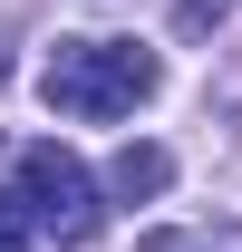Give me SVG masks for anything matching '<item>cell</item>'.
Here are the masks:
<instances>
[{"mask_svg": "<svg viewBox=\"0 0 242 252\" xmlns=\"http://www.w3.org/2000/svg\"><path fill=\"white\" fill-rule=\"evenodd\" d=\"M30 223H39L30 204H10V194H0V252H30Z\"/></svg>", "mask_w": 242, "mask_h": 252, "instance_id": "5b68a950", "label": "cell"}, {"mask_svg": "<svg viewBox=\"0 0 242 252\" xmlns=\"http://www.w3.org/2000/svg\"><path fill=\"white\" fill-rule=\"evenodd\" d=\"M223 10H233V0H184V30H213Z\"/></svg>", "mask_w": 242, "mask_h": 252, "instance_id": "8992f818", "label": "cell"}, {"mask_svg": "<svg viewBox=\"0 0 242 252\" xmlns=\"http://www.w3.org/2000/svg\"><path fill=\"white\" fill-rule=\"evenodd\" d=\"M155 88H165V68H155V49H136V39H59L49 68H39V97H49L59 117H78V126L136 117Z\"/></svg>", "mask_w": 242, "mask_h": 252, "instance_id": "6da1fadb", "label": "cell"}, {"mask_svg": "<svg viewBox=\"0 0 242 252\" xmlns=\"http://www.w3.org/2000/svg\"><path fill=\"white\" fill-rule=\"evenodd\" d=\"M146 252H242V223H165L146 233Z\"/></svg>", "mask_w": 242, "mask_h": 252, "instance_id": "277c9868", "label": "cell"}, {"mask_svg": "<svg viewBox=\"0 0 242 252\" xmlns=\"http://www.w3.org/2000/svg\"><path fill=\"white\" fill-rule=\"evenodd\" d=\"M165 175H175V156H165V146H117V165H107V185H117L126 204L165 194Z\"/></svg>", "mask_w": 242, "mask_h": 252, "instance_id": "3957f363", "label": "cell"}, {"mask_svg": "<svg viewBox=\"0 0 242 252\" xmlns=\"http://www.w3.org/2000/svg\"><path fill=\"white\" fill-rule=\"evenodd\" d=\"M20 194H30V214H39V233H59L68 252L78 243H97V185H88V165L68 156V146H20Z\"/></svg>", "mask_w": 242, "mask_h": 252, "instance_id": "7a4b0ae2", "label": "cell"}]
</instances>
